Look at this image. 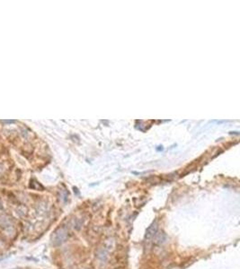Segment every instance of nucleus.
Returning <instances> with one entry per match:
<instances>
[{"label":"nucleus","mask_w":240,"mask_h":269,"mask_svg":"<svg viewBox=\"0 0 240 269\" xmlns=\"http://www.w3.org/2000/svg\"><path fill=\"white\" fill-rule=\"evenodd\" d=\"M12 226V222L7 216H0V227L3 229H9Z\"/></svg>","instance_id":"20e7f679"},{"label":"nucleus","mask_w":240,"mask_h":269,"mask_svg":"<svg viewBox=\"0 0 240 269\" xmlns=\"http://www.w3.org/2000/svg\"><path fill=\"white\" fill-rule=\"evenodd\" d=\"M68 239V231L65 227H60L55 231L52 235V244L54 246H60Z\"/></svg>","instance_id":"f257e3e1"},{"label":"nucleus","mask_w":240,"mask_h":269,"mask_svg":"<svg viewBox=\"0 0 240 269\" xmlns=\"http://www.w3.org/2000/svg\"><path fill=\"white\" fill-rule=\"evenodd\" d=\"M166 239V234L162 232V231H156L155 234V236L153 237V242L156 244V245H159V244H162L163 242H165Z\"/></svg>","instance_id":"7ed1b4c3"},{"label":"nucleus","mask_w":240,"mask_h":269,"mask_svg":"<svg viewBox=\"0 0 240 269\" xmlns=\"http://www.w3.org/2000/svg\"><path fill=\"white\" fill-rule=\"evenodd\" d=\"M157 228H158V225H157L156 222L152 223V224L147 228V231H146V236H145L146 240H150V239H153V237L155 236L156 232L157 231Z\"/></svg>","instance_id":"f03ea898"},{"label":"nucleus","mask_w":240,"mask_h":269,"mask_svg":"<svg viewBox=\"0 0 240 269\" xmlns=\"http://www.w3.org/2000/svg\"><path fill=\"white\" fill-rule=\"evenodd\" d=\"M114 247V241L113 240V239H108V240H106V242H105V246H104V250H111V249H113V248Z\"/></svg>","instance_id":"39448f33"}]
</instances>
